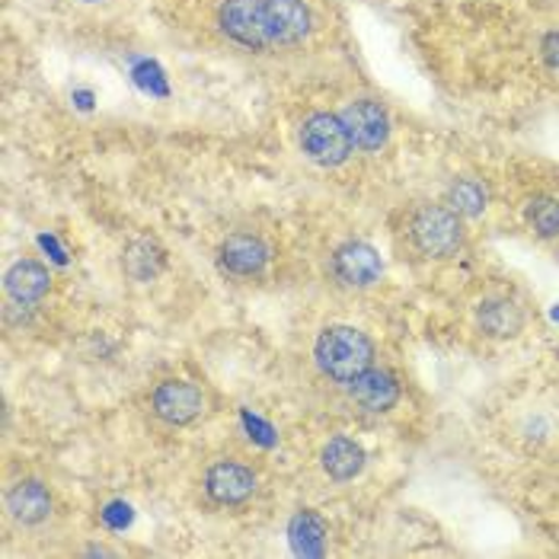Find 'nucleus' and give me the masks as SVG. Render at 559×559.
<instances>
[{"label":"nucleus","mask_w":559,"mask_h":559,"mask_svg":"<svg viewBox=\"0 0 559 559\" xmlns=\"http://www.w3.org/2000/svg\"><path fill=\"white\" fill-rule=\"evenodd\" d=\"M313 355H317L320 371L330 381L345 384V388L355 378H361L368 368H374V345L355 326H330V330H323L320 340H317Z\"/></svg>","instance_id":"1"},{"label":"nucleus","mask_w":559,"mask_h":559,"mask_svg":"<svg viewBox=\"0 0 559 559\" xmlns=\"http://www.w3.org/2000/svg\"><path fill=\"white\" fill-rule=\"evenodd\" d=\"M413 243L431 259L454 257L464 247L461 215L444 205H423L409 221Z\"/></svg>","instance_id":"2"},{"label":"nucleus","mask_w":559,"mask_h":559,"mask_svg":"<svg viewBox=\"0 0 559 559\" xmlns=\"http://www.w3.org/2000/svg\"><path fill=\"white\" fill-rule=\"evenodd\" d=\"M301 147L304 154L323 167H340L348 160L355 141L345 129L343 116L333 112H313L310 119H304L301 126Z\"/></svg>","instance_id":"3"},{"label":"nucleus","mask_w":559,"mask_h":559,"mask_svg":"<svg viewBox=\"0 0 559 559\" xmlns=\"http://www.w3.org/2000/svg\"><path fill=\"white\" fill-rule=\"evenodd\" d=\"M217 26L227 39H234L243 48H269L272 29H269V13L265 0H224L217 7Z\"/></svg>","instance_id":"4"},{"label":"nucleus","mask_w":559,"mask_h":559,"mask_svg":"<svg viewBox=\"0 0 559 559\" xmlns=\"http://www.w3.org/2000/svg\"><path fill=\"white\" fill-rule=\"evenodd\" d=\"M151 409H154L157 419H164L170 426H189L192 419L202 416L205 396L189 381H164L160 388L151 393Z\"/></svg>","instance_id":"5"},{"label":"nucleus","mask_w":559,"mask_h":559,"mask_svg":"<svg viewBox=\"0 0 559 559\" xmlns=\"http://www.w3.org/2000/svg\"><path fill=\"white\" fill-rule=\"evenodd\" d=\"M343 122L355 147L361 151H381L390 138V116L388 109L374 99H355L348 103L343 112Z\"/></svg>","instance_id":"6"},{"label":"nucleus","mask_w":559,"mask_h":559,"mask_svg":"<svg viewBox=\"0 0 559 559\" xmlns=\"http://www.w3.org/2000/svg\"><path fill=\"white\" fill-rule=\"evenodd\" d=\"M205 492L217 506H243L257 492V476L243 464L221 461V464H212L205 474Z\"/></svg>","instance_id":"7"},{"label":"nucleus","mask_w":559,"mask_h":559,"mask_svg":"<svg viewBox=\"0 0 559 559\" xmlns=\"http://www.w3.org/2000/svg\"><path fill=\"white\" fill-rule=\"evenodd\" d=\"M333 272L348 288H368L381 278L384 265L374 247L368 243H345L333 257Z\"/></svg>","instance_id":"8"},{"label":"nucleus","mask_w":559,"mask_h":559,"mask_svg":"<svg viewBox=\"0 0 559 559\" xmlns=\"http://www.w3.org/2000/svg\"><path fill=\"white\" fill-rule=\"evenodd\" d=\"M265 262H269V250L257 234H230L221 243V265L237 278H253L265 269Z\"/></svg>","instance_id":"9"},{"label":"nucleus","mask_w":559,"mask_h":559,"mask_svg":"<svg viewBox=\"0 0 559 559\" xmlns=\"http://www.w3.org/2000/svg\"><path fill=\"white\" fill-rule=\"evenodd\" d=\"M265 13H269L272 43H301L313 26V16L304 0H265Z\"/></svg>","instance_id":"10"},{"label":"nucleus","mask_w":559,"mask_h":559,"mask_svg":"<svg viewBox=\"0 0 559 559\" xmlns=\"http://www.w3.org/2000/svg\"><path fill=\"white\" fill-rule=\"evenodd\" d=\"M7 512L13 521L36 527L51 515V492L45 489L39 479H20L10 492H7Z\"/></svg>","instance_id":"11"},{"label":"nucleus","mask_w":559,"mask_h":559,"mask_svg":"<svg viewBox=\"0 0 559 559\" xmlns=\"http://www.w3.org/2000/svg\"><path fill=\"white\" fill-rule=\"evenodd\" d=\"M3 285H7L10 301L20 304V307H29V304H39L45 295H48V288H51V275H48V269L39 265V262H33V259H20V262H13V265H10V272H7V278H3Z\"/></svg>","instance_id":"12"},{"label":"nucleus","mask_w":559,"mask_h":559,"mask_svg":"<svg viewBox=\"0 0 559 559\" xmlns=\"http://www.w3.org/2000/svg\"><path fill=\"white\" fill-rule=\"evenodd\" d=\"M348 396L365 409V413H388L393 403L400 400V388L393 381V374L381 368H368L361 378H355L348 384Z\"/></svg>","instance_id":"13"},{"label":"nucleus","mask_w":559,"mask_h":559,"mask_svg":"<svg viewBox=\"0 0 559 559\" xmlns=\"http://www.w3.org/2000/svg\"><path fill=\"white\" fill-rule=\"evenodd\" d=\"M476 320H479L483 333H489L492 340H509V336H518L524 330V313L509 298H489V301H483L479 304Z\"/></svg>","instance_id":"14"},{"label":"nucleus","mask_w":559,"mask_h":559,"mask_svg":"<svg viewBox=\"0 0 559 559\" xmlns=\"http://www.w3.org/2000/svg\"><path fill=\"white\" fill-rule=\"evenodd\" d=\"M361 467H365V451H361V444L358 441H352V438H333L326 448H323V471L333 476V479H352V476L361 474Z\"/></svg>","instance_id":"15"},{"label":"nucleus","mask_w":559,"mask_h":559,"mask_svg":"<svg viewBox=\"0 0 559 559\" xmlns=\"http://www.w3.org/2000/svg\"><path fill=\"white\" fill-rule=\"evenodd\" d=\"M292 547L301 557H323V540H326V524L313 512H298L288 527Z\"/></svg>","instance_id":"16"},{"label":"nucleus","mask_w":559,"mask_h":559,"mask_svg":"<svg viewBox=\"0 0 559 559\" xmlns=\"http://www.w3.org/2000/svg\"><path fill=\"white\" fill-rule=\"evenodd\" d=\"M164 269V253L151 240H138L126 250V272L134 282H151Z\"/></svg>","instance_id":"17"},{"label":"nucleus","mask_w":559,"mask_h":559,"mask_svg":"<svg viewBox=\"0 0 559 559\" xmlns=\"http://www.w3.org/2000/svg\"><path fill=\"white\" fill-rule=\"evenodd\" d=\"M448 209L464 217L483 215V209H486V189L476 179H457L448 189Z\"/></svg>","instance_id":"18"},{"label":"nucleus","mask_w":559,"mask_h":559,"mask_svg":"<svg viewBox=\"0 0 559 559\" xmlns=\"http://www.w3.org/2000/svg\"><path fill=\"white\" fill-rule=\"evenodd\" d=\"M527 224L540 237H557L559 234V202L550 195H537L527 202Z\"/></svg>","instance_id":"19"},{"label":"nucleus","mask_w":559,"mask_h":559,"mask_svg":"<svg viewBox=\"0 0 559 559\" xmlns=\"http://www.w3.org/2000/svg\"><path fill=\"white\" fill-rule=\"evenodd\" d=\"M544 58H547V64H550V68H557L559 71V33H554V36H547V39H544Z\"/></svg>","instance_id":"20"},{"label":"nucleus","mask_w":559,"mask_h":559,"mask_svg":"<svg viewBox=\"0 0 559 559\" xmlns=\"http://www.w3.org/2000/svg\"><path fill=\"white\" fill-rule=\"evenodd\" d=\"M81 3H99V0H81Z\"/></svg>","instance_id":"21"}]
</instances>
